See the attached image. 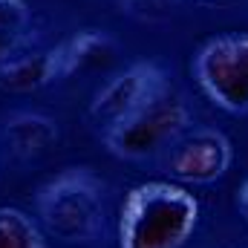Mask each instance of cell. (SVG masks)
Returning a JSON list of instances; mask_svg holds the SVG:
<instances>
[{"label": "cell", "instance_id": "cell-1", "mask_svg": "<svg viewBox=\"0 0 248 248\" xmlns=\"http://www.w3.org/2000/svg\"><path fill=\"white\" fill-rule=\"evenodd\" d=\"M199 225L196 196L173 182H141L122 202L119 248H182Z\"/></svg>", "mask_w": 248, "mask_h": 248}, {"label": "cell", "instance_id": "cell-2", "mask_svg": "<svg viewBox=\"0 0 248 248\" xmlns=\"http://www.w3.org/2000/svg\"><path fill=\"white\" fill-rule=\"evenodd\" d=\"M44 231L66 246H90L104 237V182L90 168H66L35 193Z\"/></svg>", "mask_w": 248, "mask_h": 248}, {"label": "cell", "instance_id": "cell-3", "mask_svg": "<svg viewBox=\"0 0 248 248\" xmlns=\"http://www.w3.org/2000/svg\"><path fill=\"white\" fill-rule=\"evenodd\" d=\"M190 127V110L173 87H165L136 113L104 130L107 150L124 162H147L165 153Z\"/></svg>", "mask_w": 248, "mask_h": 248}, {"label": "cell", "instance_id": "cell-4", "mask_svg": "<svg viewBox=\"0 0 248 248\" xmlns=\"http://www.w3.org/2000/svg\"><path fill=\"white\" fill-rule=\"evenodd\" d=\"M193 78L205 98L231 116H248V32H225L199 46Z\"/></svg>", "mask_w": 248, "mask_h": 248}, {"label": "cell", "instance_id": "cell-5", "mask_svg": "<svg viewBox=\"0 0 248 248\" xmlns=\"http://www.w3.org/2000/svg\"><path fill=\"white\" fill-rule=\"evenodd\" d=\"M165 153L168 173L187 185H214L228 173L234 162V147L228 136L214 127L185 130Z\"/></svg>", "mask_w": 248, "mask_h": 248}, {"label": "cell", "instance_id": "cell-6", "mask_svg": "<svg viewBox=\"0 0 248 248\" xmlns=\"http://www.w3.org/2000/svg\"><path fill=\"white\" fill-rule=\"evenodd\" d=\"M165 87H170L168 72L153 61H139L127 66L124 72L113 75L93 98L90 119L101 130L119 124L130 113H136L141 104H147L153 95H159Z\"/></svg>", "mask_w": 248, "mask_h": 248}, {"label": "cell", "instance_id": "cell-7", "mask_svg": "<svg viewBox=\"0 0 248 248\" xmlns=\"http://www.w3.org/2000/svg\"><path fill=\"white\" fill-rule=\"evenodd\" d=\"M3 133L17 159H41L58 144V124L44 113H12L3 124Z\"/></svg>", "mask_w": 248, "mask_h": 248}, {"label": "cell", "instance_id": "cell-8", "mask_svg": "<svg viewBox=\"0 0 248 248\" xmlns=\"http://www.w3.org/2000/svg\"><path fill=\"white\" fill-rule=\"evenodd\" d=\"M52 81H61L55 49L15 55L12 61L0 66V90L3 93H38V90L49 87Z\"/></svg>", "mask_w": 248, "mask_h": 248}, {"label": "cell", "instance_id": "cell-9", "mask_svg": "<svg viewBox=\"0 0 248 248\" xmlns=\"http://www.w3.org/2000/svg\"><path fill=\"white\" fill-rule=\"evenodd\" d=\"M113 55H116V41L101 29H81L55 46L61 78L81 72V69L104 66L107 61H113Z\"/></svg>", "mask_w": 248, "mask_h": 248}, {"label": "cell", "instance_id": "cell-10", "mask_svg": "<svg viewBox=\"0 0 248 248\" xmlns=\"http://www.w3.org/2000/svg\"><path fill=\"white\" fill-rule=\"evenodd\" d=\"M32 29V12L26 0H0V66L12 61L26 44Z\"/></svg>", "mask_w": 248, "mask_h": 248}, {"label": "cell", "instance_id": "cell-11", "mask_svg": "<svg viewBox=\"0 0 248 248\" xmlns=\"http://www.w3.org/2000/svg\"><path fill=\"white\" fill-rule=\"evenodd\" d=\"M0 248H46L41 225L20 208H0Z\"/></svg>", "mask_w": 248, "mask_h": 248}, {"label": "cell", "instance_id": "cell-12", "mask_svg": "<svg viewBox=\"0 0 248 248\" xmlns=\"http://www.w3.org/2000/svg\"><path fill=\"white\" fill-rule=\"evenodd\" d=\"M182 0H122V12L141 23H162L176 15Z\"/></svg>", "mask_w": 248, "mask_h": 248}, {"label": "cell", "instance_id": "cell-13", "mask_svg": "<svg viewBox=\"0 0 248 248\" xmlns=\"http://www.w3.org/2000/svg\"><path fill=\"white\" fill-rule=\"evenodd\" d=\"M237 208H240V214H243V219L248 222V179L240 185V193H237Z\"/></svg>", "mask_w": 248, "mask_h": 248}]
</instances>
